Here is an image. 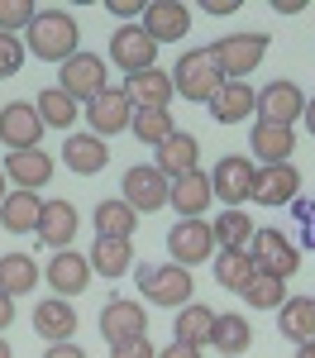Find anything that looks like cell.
Wrapping results in <instances>:
<instances>
[{
	"instance_id": "obj_7",
	"label": "cell",
	"mask_w": 315,
	"mask_h": 358,
	"mask_svg": "<svg viewBox=\"0 0 315 358\" xmlns=\"http://www.w3.org/2000/svg\"><path fill=\"white\" fill-rule=\"evenodd\" d=\"M254 177H258L254 158L225 153V158L215 163V172H210V192L225 201V210H244V201L254 196Z\"/></svg>"
},
{
	"instance_id": "obj_27",
	"label": "cell",
	"mask_w": 315,
	"mask_h": 358,
	"mask_svg": "<svg viewBox=\"0 0 315 358\" xmlns=\"http://www.w3.org/2000/svg\"><path fill=\"white\" fill-rule=\"evenodd\" d=\"M254 106H258V91L249 82H225L210 101V120L215 124H239V120L254 115Z\"/></svg>"
},
{
	"instance_id": "obj_9",
	"label": "cell",
	"mask_w": 315,
	"mask_h": 358,
	"mask_svg": "<svg viewBox=\"0 0 315 358\" xmlns=\"http://www.w3.org/2000/svg\"><path fill=\"white\" fill-rule=\"evenodd\" d=\"M110 62L124 72V77H139L158 62V43L143 34V24H119L110 34Z\"/></svg>"
},
{
	"instance_id": "obj_22",
	"label": "cell",
	"mask_w": 315,
	"mask_h": 358,
	"mask_svg": "<svg viewBox=\"0 0 315 358\" xmlns=\"http://www.w3.org/2000/svg\"><path fill=\"white\" fill-rule=\"evenodd\" d=\"M86 282H91V263H86V253L62 248V253L48 258V287H53L62 301H67V296H82Z\"/></svg>"
},
{
	"instance_id": "obj_18",
	"label": "cell",
	"mask_w": 315,
	"mask_h": 358,
	"mask_svg": "<svg viewBox=\"0 0 315 358\" xmlns=\"http://www.w3.org/2000/svg\"><path fill=\"white\" fill-rule=\"evenodd\" d=\"M77 224H82V215H77V206L72 201H43V215H38V244L53 248V253H62V248H72V239H77Z\"/></svg>"
},
{
	"instance_id": "obj_2",
	"label": "cell",
	"mask_w": 315,
	"mask_h": 358,
	"mask_svg": "<svg viewBox=\"0 0 315 358\" xmlns=\"http://www.w3.org/2000/svg\"><path fill=\"white\" fill-rule=\"evenodd\" d=\"M134 282H139V296H148L153 306H168V310H182L196 296L191 268H177V263H143Z\"/></svg>"
},
{
	"instance_id": "obj_42",
	"label": "cell",
	"mask_w": 315,
	"mask_h": 358,
	"mask_svg": "<svg viewBox=\"0 0 315 358\" xmlns=\"http://www.w3.org/2000/svg\"><path fill=\"white\" fill-rule=\"evenodd\" d=\"M110 358H158V349L148 344V334H139V339H124V344H110Z\"/></svg>"
},
{
	"instance_id": "obj_23",
	"label": "cell",
	"mask_w": 315,
	"mask_h": 358,
	"mask_svg": "<svg viewBox=\"0 0 315 358\" xmlns=\"http://www.w3.org/2000/svg\"><path fill=\"white\" fill-rule=\"evenodd\" d=\"M158 172L168 177V182H177V177H186V172H196L200 167V143H196V134H168L158 148Z\"/></svg>"
},
{
	"instance_id": "obj_20",
	"label": "cell",
	"mask_w": 315,
	"mask_h": 358,
	"mask_svg": "<svg viewBox=\"0 0 315 358\" xmlns=\"http://www.w3.org/2000/svg\"><path fill=\"white\" fill-rule=\"evenodd\" d=\"M101 334H105L110 344H124V339H139V334H148V315H143V306L129 301V296H115V301H105V310H101Z\"/></svg>"
},
{
	"instance_id": "obj_52",
	"label": "cell",
	"mask_w": 315,
	"mask_h": 358,
	"mask_svg": "<svg viewBox=\"0 0 315 358\" xmlns=\"http://www.w3.org/2000/svg\"><path fill=\"white\" fill-rule=\"evenodd\" d=\"M5 196H10V187H5V172H0V201H5Z\"/></svg>"
},
{
	"instance_id": "obj_44",
	"label": "cell",
	"mask_w": 315,
	"mask_h": 358,
	"mask_svg": "<svg viewBox=\"0 0 315 358\" xmlns=\"http://www.w3.org/2000/svg\"><path fill=\"white\" fill-rule=\"evenodd\" d=\"M110 15H119V20H134V15H143L139 0H110Z\"/></svg>"
},
{
	"instance_id": "obj_12",
	"label": "cell",
	"mask_w": 315,
	"mask_h": 358,
	"mask_svg": "<svg viewBox=\"0 0 315 358\" xmlns=\"http://www.w3.org/2000/svg\"><path fill=\"white\" fill-rule=\"evenodd\" d=\"M139 24L153 43H182L186 29H191V5H182V0H153V5H143Z\"/></svg>"
},
{
	"instance_id": "obj_35",
	"label": "cell",
	"mask_w": 315,
	"mask_h": 358,
	"mask_svg": "<svg viewBox=\"0 0 315 358\" xmlns=\"http://www.w3.org/2000/svg\"><path fill=\"white\" fill-rule=\"evenodd\" d=\"M254 277H258V268H254V258H249V248H220V258H215V282L220 287L244 292Z\"/></svg>"
},
{
	"instance_id": "obj_14",
	"label": "cell",
	"mask_w": 315,
	"mask_h": 358,
	"mask_svg": "<svg viewBox=\"0 0 315 358\" xmlns=\"http://www.w3.org/2000/svg\"><path fill=\"white\" fill-rule=\"evenodd\" d=\"M86 120H91V134L96 138H110V134H124L129 120H134V106L119 86H105L91 106H86Z\"/></svg>"
},
{
	"instance_id": "obj_11",
	"label": "cell",
	"mask_w": 315,
	"mask_h": 358,
	"mask_svg": "<svg viewBox=\"0 0 315 358\" xmlns=\"http://www.w3.org/2000/svg\"><path fill=\"white\" fill-rule=\"evenodd\" d=\"M168 253L177 268H196L215 253V234H210V220H177L168 229Z\"/></svg>"
},
{
	"instance_id": "obj_4",
	"label": "cell",
	"mask_w": 315,
	"mask_h": 358,
	"mask_svg": "<svg viewBox=\"0 0 315 358\" xmlns=\"http://www.w3.org/2000/svg\"><path fill=\"white\" fill-rule=\"evenodd\" d=\"M168 77H172V91H182L186 101H200V106H210L215 91L225 86V77H220V67H215L210 48H191V53H182V57H177V72H168Z\"/></svg>"
},
{
	"instance_id": "obj_24",
	"label": "cell",
	"mask_w": 315,
	"mask_h": 358,
	"mask_svg": "<svg viewBox=\"0 0 315 358\" xmlns=\"http://www.w3.org/2000/svg\"><path fill=\"white\" fill-rule=\"evenodd\" d=\"M34 330L43 334L48 344H67L77 334V306L62 301V296H43L34 306Z\"/></svg>"
},
{
	"instance_id": "obj_17",
	"label": "cell",
	"mask_w": 315,
	"mask_h": 358,
	"mask_svg": "<svg viewBox=\"0 0 315 358\" xmlns=\"http://www.w3.org/2000/svg\"><path fill=\"white\" fill-rule=\"evenodd\" d=\"M210 201H215V192H210V172H186V177H177L168 187V206L177 210V220H200L205 210H210Z\"/></svg>"
},
{
	"instance_id": "obj_33",
	"label": "cell",
	"mask_w": 315,
	"mask_h": 358,
	"mask_svg": "<svg viewBox=\"0 0 315 358\" xmlns=\"http://www.w3.org/2000/svg\"><path fill=\"white\" fill-rule=\"evenodd\" d=\"M38 287V263L29 253H5L0 258V292L15 301V296H29Z\"/></svg>"
},
{
	"instance_id": "obj_16",
	"label": "cell",
	"mask_w": 315,
	"mask_h": 358,
	"mask_svg": "<svg viewBox=\"0 0 315 358\" xmlns=\"http://www.w3.org/2000/svg\"><path fill=\"white\" fill-rule=\"evenodd\" d=\"M0 172H5V182H15V192H38L53 182V158L43 148H20V153H5Z\"/></svg>"
},
{
	"instance_id": "obj_19",
	"label": "cell",
	"mask_w": 315,
	"mask_h": 358,
	"mask_svg": "<svg viewBox=\"0 0 315 358\" xmlns=\"http://www.w3.org/2000/svg\"><path fill=\"white\" fill-rule=\"evenodd\" d=\"M124 96H129V106L134 110H168L172 106V77L163 72V67H148V72H139V77H124V86H119Z\"/></svg>"
},
{
	"instance_id": "obj_10",
	"label": "cell",
	"mask_w": 315,
	"mask_h": 358,
	"mask_svg": "<svg viewBox=\"0 0 315 358\" xmlns=\"http://www.w3.org/2000/svg\"><path fill=\"white\" fill-rule=\"evenodd\" d=\"M254 110H258L263 124H286V129H291V124H296V115L306 110V91L291 82V77H277V82H268L263 91H258V106H254Z\"/></svg>"
},
{
	"instance_id": "obj_3",
	"label": "cell",
	"mask_w": 315,
	"mask_h": 358,
	"mask_svg": "<svg viewBox=\"0 0 315 358\" xmlns=\"http://www.w3.org/2000/svg\"><path fill=\"white\" fill-rule=\"evenodd\" d=\"M268 43H272L268 34L234 29V34H225V38H215V43H210V57H215V67H220V77H225V82H244L258 62H263Z\"/></svg>"
},
{
	"instance_id": "obj_45",
	"label": "cell",
	"mask_w": 315,
	"mask_h": 358,
	"mask_svg": "<svg viewBox=\"0 0 315 358\" xmlns=\"http://www.w3.org/2000/svg\"><path fill=\"white\" fill-rule=\"evenodd\" d=\"M158 358H200V349H191V344H177V339H172L168 349H158Z\"/></svg>"
},
{
	"instance_id": "obj_39",
	"label": "cell",
	"mask_w": 315,
	"mask_h": 358,
	"mask_svg": "<svg viewBox=\"0 0 315 358\" xmlns=\"http://www.w3.org/2000/svg\"><path fill=\"white\" fill-rule=\"evenodd\" d=\"M38 10L29 5V0H0V34H15V29H29Z\"/></svg>"
},
{
	"instance_id": "obj_51",
	"label": "cell",
	"mask_w": 315,
	"mask_h": 358,
	"mask_svg": "<svg viewBox=\"0 0 315 358\" xmlns=\"http://www.w3.org/2000/svg\"><path fill=\"white\" fill-rule=\"evenodd\" d=\"M0 358H15V354H10V344H5V334H0Z\"/></svg>"
},
{
	"instance_id": "obj_15",
	"label": "cell",
	"mask_w": 315,
	"mask_h": 358,
	"mask_svg": "<svg viewBox=\"0 0 315 358\" xmlns=\"http://www.w3.org/2000/svg\"><path fill=\"white\" fill-rule=\"evenodd\" d=\"M296 196H301V172H296V163L258 167V177H254V196H249V201L268 206V210H277V206H291Z\"/></svg>"
},
{
	"instance_id": "obj_30",
	"label": "cell",
	"mask_w": 315,
	"mask_h": 358,
	"mask_svg": "<svg viewBox=\"0 0 315 358\" xmlns=\"http://www.w3.org/2000/svg\"><path fill=\"white\" fill-rule=\"evenodd\" d=\"M34 110H38V120H43V129H62V134H72V124H77L82 106H77L67 91L48 86V91H38V96H34Z\"/></svg>"
},
{
	"instance_id": "obj_1",
	"label": "cell",
	"mask_w": 315,
	"mask_h": 358,
	"mask_svg": "<svg viewBox=\"0 0 315 358\" xmlns=\"http://www.w3.org/2000/svg\"><path fill=\"white\" fill-rule=\"evenodd\" d=\"M77 38H82V29H77V20L67 10H38L20 43H24V53L43 57V62H67L77 53Z\"/></svg>"
},
{
	"instance_id": "obj_8",
	"label": "cell",
	"mask_w": 315,
	"mask_h": 358,
	"mask_svg": "<svg viewBox=\"0 0 315 358\" xmlns=\"http://www.w3.org/2000/svg\"><path fill=\"white\" fill-rule=\"evenodd\" d=\"M168 187L172 182L153 163H134L129 172H124V196H119V201H124L134 215H153V210L168 206Z\"/></svg>"
},
{
	"instance_id": "obj_25",
	"label": "cell",
	"mask_w": 315,
	"mask_h": 358,
	"mask_svg": "<svg viewBox=\"0 0 315 358\" xmlns=\"http://www.w3.org/2000/svg\"><path fill=\"white\" fill-rule=\"evenodd\" d=\"M249 143H254L258 167H282V163H291V153H296V134H291L286 124H263V120L254 124Z\"/></svg>"
},
{
	"instance_id": "obj_13",
	"label": "cell",
	"mask_w": 315,
	"mask_h": 358,
	"mask_svg": "<svg viewBox=\"0 0 315 358\" xmlns=\"http://www.w3.org/2000/svg\"><path fill=\"white\" fill-rule=\"evenodd\" d=\"M38 138H43V120H38V110H34L29 101H10V106H0V143H5L10 153H20V148H38Z\"/></svg>"
},
{
	"instance_id": "obj_26",
	"label": "cell",
	"mask_w": 315,
	"mask_h": 358,
	"mask_svg": "<svg viewBox=\"0 0 315 358\" xmlns=\"http://www.w3.org/2000/svg\"><path fill=\"white\" fill-rule=\"evenodd\" d=\"M91 273H101L105 282H119V277L134 268V239H96L91 253H86Z\"/></svg>"
},
{
	"instance_id": "obj_21",
	"label": "cell",
	"mask_w": 315,
	"mask_h": 358,
	"mask_svg": "<svg viewBox=\"0 0 315 358\" xmlns=\"http://www.w3.org/2000/svg\"><path fill=\"white\" fill-rule=\"evenodd\" d=\"M62 163H67V172H77V177H96V172H105V163H110V143L96 138L91 129L86 134H67Z\"/></svg>"
},
{
	"instance_id": "obj_53",
	"label": "cell",
	"mask_w": 315,
	"mask_h": 358,
	"mask_svg": "<svg viewBox=\"0 0 315 358\" xmlns=\"http://www.w3.org/2000/svg\"><path fill=\"white\" fill-rule=\"evenodd\" d=\"M311 301H315V296H311Z\"/></svg>"
},
{
	"instance_id": "obj_37",
	"label": "cell",
	"mask_w": 315,
	"mask_h": 358,
	"mask_svg": "<svg viewBox=\"0 0 315 358\" xmlns=\"http://www.w3.org/2000/svg\"><path fill=\"white\" fill-rule=\"evenodd\" d=\"M129 129H134V138H139V143H148V148H158V143H163L168 134H177V124H172V110H134Z\"/></svg>"
},
{
	"instance_id": "obj_34",
	"label": "cell",
	"mask_w": 315,
	"mask_h": 358,
	"mask_svg": "<svg viewBox=\"0 0 315 358\" xmlns=\"http://www.w3.org/2000/svg\"><path fill=\"white\" fill-rule=\"evenodd\" d=\"M91 220H96V239H134V229H139V215L124 201H101Z\"/></svg>"
},
{
	"instance_id": "obj_47",
	"label": "cell",
	"mask_w": 315,
	"mask_h": 358,
	"mask_svg": "<svg viewBox=\"0 0 315 358\" xmlns=\"http://www.w3.org/2000/svg\"><path fill=\"white\" fill-rule=\"evenodd\" d=\"M10 325H15V301L0 292V330H10Z\"/></svg>"
},
{
	"instance_id": "obj_36",
	"label": "cell",
	"mask_w": 315,
	"mask_h": 358,
	"mask_svg": "<svg viewBox=\"0 0 315 358\" xmlns=\"http://www.w3.org/2000/svg\"><path fill=\"white\" fill-rule=\"evenodd\" d=\"M258 224L249 220V210H220V220H210V234L220 248H249Z\"/></svg>"
},
{
	"instance_id": "obj_38",
	"label": "cell",
	"mask_w": 315,
	"mask_h": 358,
	"mask_svg": "<svg viewBox=\"0 0 315 358\" xmlns=\"http://www.w3.org/2000/svg\"><path fill=\"white\" fill-rule=\"evenodd\" d=\"M239 296H244V306H254V310H277V306L286 301V282H277V277H263V273H258L254 282H249V287L239 292Z\"/></svg>"
},
{
	"instance_id": "obj_5",
	"label": "cell",
	"mask_w": 315,
	"mask_h": 358,
	"mask_svg": "<svg viewBox=\"0 0 315 358\" xmlns=\"http://www.w3.org/2000/svg\"><path fill=\"white\" fill-rule=\"evenodd\" d=\"M249 258H254V268L263 277H277V282H286V277L301 273V248L291 244L282 229H254Z\"/></svg>"
},
{
	"instance_id": "obj_28",
	"label": "cell",
	"mask_w": 315,
	"mask_h": 358,
	"mask_svg": "<svg viewBox=\"0 0 315 358\" xmlns=\"http://www.w3.org/2000/svg\"><path fill=\"white\" fill-rule=\"evenodd\" d=\"M277 330H282V339H291L296 349L311 344L315 339V301L311 296H286V301L277 306Z\"/></svg>"
},
{
	"instance_id": "obj_50",
	"label": "cell",
	"mask_w": 315,
	"mask_h": 358,
	"mask_svg": "<svg viewBox=\"0 0 315 358\" xmlns=\"http://www.w3.org/2000/svg\"><path fill=\"white\" fill-rule=\"evenodd\" d=\"M296 358H315V339H311V344H301V349H296Z\"/></svg>"
},
{
	"instance_id": "obj_40",
	"label": "cell",
	"mask_w": 315,
	"mask_h": 358,
	"mask_svg": "<svg viewBox=\"0 0 315 358\" xmlns=\"http://www.w3.org/2000/svg\"><path fill=\"white\" fill-rule=\"evenodd\" d=\"M20 67H24V43H20V34H0V82L15 77Z\"/></svg>"
},
{
	"instance_id": "obj_48",
	"label": "cell",
	"mask_w": 315,
	"mask_h": 358,
	"mask_svg": "<svg viewBox=\"0 0 315 358\" xmlns=\"http://www.w3.org/2000/svg\"><path fill=\"white\" fill-rule=\"evenodd\" d=\"M272 10H277V15H301V10H306V0H277Z\"/></svg>"
},
{
	"instance_id": "obj_31",
	"label": "cell",
	"mask_w": 315,
	"mask_h": 358,
	"mask_svg": "<svg viewBox=\"0 0 315 358\" xmlns=\"http://www.w3.org/2000/svg\"><path fill=\"white\" fill-rule=\"evenodd\" d=\"M210 330H215V310L210 306H182L177 310V320H172V334H177V344H191V349H205L210 344Z\"/></svg>"
},
{
	"instance_id": "obj_32",
	"label": "cell",
	"mask_w": 315,
	"mask_h": 358,
	"mask_svg": "<svg viewBox=\"0 0 315 358\" xmlns=\"http://www.w3.org/2000/svg\"><path fill=\"white\" fill-rule=\"evenodd\" d=\"M38 215H43L38 192H10L5 201H0V224H5L10 234H29V229H38Z\"/></svg>"
},
{
	"instance_id": "obj_43",
	"label": "cell",
	"mask_w": 315,
	"mask_h": 358,
	"mask_svg": "<svg viewBox=\"0 0 315 358\" xmlns=\"http://www.w3.org/2000/svg\"><path fill=\"white\" fill-rule=\"evenodd\" d=\"M43 358H86V349L67 339V344H48V349H43Z\"/></svg>"
},
{
	"instance_id": "obj_29",
	"label": "cell",
	"mask_w": 315,
	"mask_h": 358,
	"mask_svg": "<svg viewBox=\"0 0 315 358\" xmlns=\"http://www.w3.org/2000/svg\"><path fill=\"white\" fill-rule=\"evenodd\" d=\"M210 344H215V354H220V358L249 354V344H254V325H249V315H239V310H229V315H215Z\"/></svg>"
},
{
	"instance_id": "obj_6",
	"label": "cell",
	"mask_w": 315,
	"mask_h": 358,
	"mask_svg": "<svg viewBox=\"0 0 315 358\" xmlns=\"http://www.w3.org/2000/svg\"><path fill=\"white\" fill-rule=\"evenodd\" d=\"M105 86H110L105 82V57H96V53H82V48H77V53L57 67V91H67L77 106H82V101L91 106Z\"/></svg>"
},
{
	"instance_id": "obj_41",
	"label": "cell",
	"mask_w": 315,
	"mask_h": 358,
	"mask_svg": "<svg viewBox=\"0 0 315 358\" xmlns=\"http://www.w3.org/2000/svg\"><path fill=\"white\" fill-rule=\"evenodd\" d=\"M291 206H296V224H301V248H315V201L296 196Z\"/></svg>"
},
{
	"instance_id": "obj_49",
	"label": "cell",
	"mask_w": 315,
	"mask_h": 358,
	"mask_svg": "<svg viewBox=\"0 0 315 358\" xmlns=\"http://www.w3.org/2000/svg\"><path fill=\"white\" fill-rule=\"evenodd\" d=\"M301 120H306V129L315 134V96H306V110H301Z\"/></svg>"
},
{
	"instance_id": "obj_46",
	"label": "cell",
	"mask_w": 315,
	"mask_h": 358,
	"mask_svg": "<svg viewBox=\"0 0 315 358\" xmlns=\"http://www.w3.org/2000/svg\"><path fill=\"white\" fill-rule=\"evenodd\" d=\"M200 10H205V15H215V20H220V15H234V10H239V0H205V5H200Z\"/></svg>"
}]
</instances>
